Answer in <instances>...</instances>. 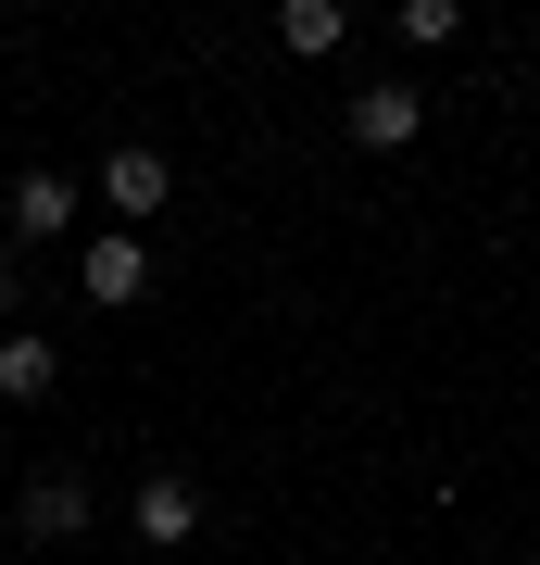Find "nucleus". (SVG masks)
I'll use <instances>...</instances> for the list:
<instances>
[{"label":"nucleus","instance_id":"f257e3e1","mask_svg":"<svg viewBox=\"0 0 540 565\" xmlns=\"http://www.w3.org/2000/svg\"><path fill=\"white\" fill-rule=\"evenodd\" d=\"M126 527H139L151 553H177L189 527H201V490L177 478V465H163V478H139V490H126Z\"/></svg>","mask_w":540,"mask_h":565},{"label":"nucleus","instance_id":"f03ea898","mask_svg":"<svg viewBox=\"0 0 540 565\" xmlns=\"http://www.w3.org/2000/svg\"><path fill=\"white\" fill-rule=\"evenodd\" d=\"M163 189H177V163H163V151H114V163H100V214H114V226L163 214Z\"/></svg>","mask_w":540,"mask_h":565},{"label":"nucleus","instance_id":"7ed1b4c3","mask_svg":"<svg viewBox=\"0 0 540 565\" xmlns=\"http://www.w3.org/2000/svg\"><path fill=\"white\" fill-rule=\"evenodd\" d=\"M415 126H427V102L402 76H378V88H352V139L364 151H415Z\"/></svg>","mask_w":540,"mask_h":565},{"label":"nucleus","instance_id":"20e7f679","mask_svg":"<svg viewBox=\"0 0 540 565\" xmlns=\"http://www.w3.org/2000/svg\"><path fill=\"white\" fill-rule=\"evenodd\" d=\"M88 515H100V503H88V478H63V465H51V478H25V503H13L25 541H76Z\"/></svg>","mask_w":540,"mask_h":565},{"label":"nucleus","instance_id":"39448f33","mask_svg":"<svg viewBox=\"0 0 540 565\" xmlns=\"http://www.w3.org/2000/svg\"><path fill=\"white\" fill-rule=\"evenodd\" d=\"M76 277H88V302H139V289H151V252H139V239H126V226H100V239H88V264H76Z\"/></svg>","mask_w":540,"mask_h":565},{"label":"nucleus","instance_id":"423d86ee","mask_svg":"<svg viewBox=\"0 0 540 565\" xmlns=\"http://www.w3.org/2000/svg\"><path fill=\"white\" fill-rule=\"evenodd\" d=\"M63 226H76V177H13V239H63Z\"/></svg>","mask_w":540,"mask_h":565},{"label":"nucleus","instance_id":"0eeeda50","mask_svg":"<svg viewBox=\"0 0 540 565\" xmlns=\"http://www.w3.org/2000/svg\"><path fill=\"white\" fill-rule=\"evenodd\" d=\"M51 377H63V352L39 340V327H0V403H39Z\"/></svg>","mask_w":540,"mask_h":565},{"label":"nucleus","instance_id":"6e6552de","mask_svg":"<svg viewBox=\"0 0 540 565\" xmlns=\"http://www.w3.org/2000/svg\"><path fill=\"white\" fill-rule=\"evenodd\" d=\"M340 39H352V13H340V0H277V51L315 63V51H340Z\"/></svg>","mask_w":540,"mask_h":565},{"label":"nucleus","instance_id":"1a4fd4ad","mask_svg":"<svg viewBox=\"0 0 540 565\" xmlns=\"http://www.w3.org/2000/svg\"><path fill=\"white\" fill-rule=\"evenodd\" d=\"M453 25H465V13H453V0H402V39H415V51H441V39H453Z\"/></svg>","mask_w":540,"mask_h":565}]
</instances>
